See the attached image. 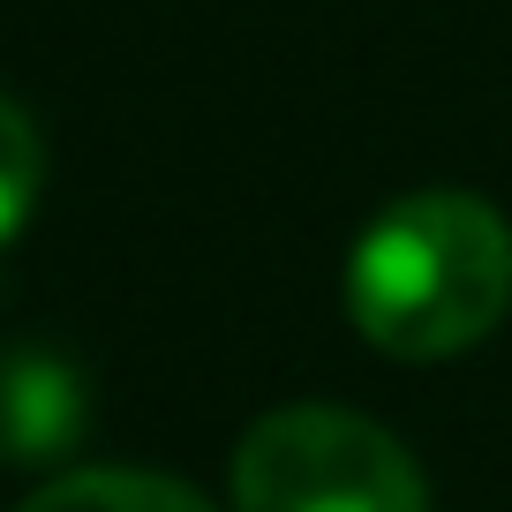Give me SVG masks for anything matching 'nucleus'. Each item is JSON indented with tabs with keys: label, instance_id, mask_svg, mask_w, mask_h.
Returning <instances> with one entry per match:
<instances>
[{
	"label": "nucleus",
	"instance_id": "obj_1",
	"mask_svg": "<svg viewBox=\"0 0 512 512\" xmlns=\"http://www.w3.org/2000/svg\"><path fill=\"white\" fill-rule=\"evenodd\" d=\"M512 309V226L467 189L384 204L347 249V317L392 362H445Z\"/></svg>",
	"mask_w": 512,
	"mask_h": 512
},
{
	"label": "nucleus",
	"instance_id": "obj_2",
	"mask_svg": "<svg viewBox=\"0 0 512 512\" xmlns=\"http://www.w3.org/2000/svg\"><path fill=\"white\" fill-rule=\"evenodd\" d=\"M234 512H422V467L354 407H279L234 452Z\"/></svg>",
	"mask_w": 512,
	"mask_h": 512
},
{
	"label": "nucleus",
	"instance_id": "obj_5",
	"mask_svg": "<svg viewBox=\"0 0 512 512\" xmlns=\"http://www.w3.org/2000/svg\"><path fill=\"white\" fill-rule=\"evenodd\" d=\"M38 181H46L38 128H31V113H23L16 98L0 91V249L23 234V219H31V204H38Z\"/></svg>",
	"mask_w": 512,
	"mask_h": 512
},
{
	"label": "nucleus",
	"instance_id": "obj_4",
	"mask_svg": "<svg viewBox=\"0 0 512 512\" xmlns=\"http://www.w3.org/2000/svg\"><path fill=\"white\" fill-rule=\"evenodd\" d=\"M16 512H219L211 497H196L174 475H144V467H83V475L46 482L38 497H23Z\"/></svg>",
	"mask_w": 512,
	"mask_h": 512
},
{
	"label": "nucleus",
	"instance_id": "obj_3",
	"mask_svg": "<svg viewBox=\"0 0 512 512\" xmlns=\"http://www.w3.org/2000/svg\"><path fill=\"white\" fill-rule=\"evenodd\" d=\"M91 430V384L76 362L46 347L0 354V460L8 467H53Z\"/></svg>",
	"mask_w": 512,
	"mask_h": 512
}]
</instances>
